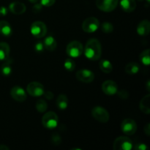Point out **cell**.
<instances>
[{
    "mask_svg": "<svg viewBox=\"0 0 150 150\" xmlns=\"http://www.w3.org/2000/svg\"><path fill=\"white\" fill-rule=\"evenodd\" d=\"M83 52V47L81 42L79 41H72L66 48V53L71 58H78Z\"/></svg>",
    "mask_w": 150,
    "mask_h": 150,
    "instance_id": "7a4b0ae2",
    "label": "cell"
},
{
    "mask_svg": "<svg viewBox=\"0 0 150 150\" xmlns=\"http://www.w3.org/2000/svg\"><path fill=\"white\" fill-rule=\"evenodd\" d=\"M119 0H96V6L101 11L109 13L116 9Z\"/></svg>",
    "mask_w": 150,
    "mask_h": 150,
    "instance_id": "ba28073f",
    "label": "cell"
},
{
    "mask_svg": "<svg viewBox=\"0 0 150 150\" xmlns=\"http://www.w3.org/2000/svg\"><path fill=\"white\" fill-rule=\"evenodd\" d=\"M35 51L38 53L42 52L44 50L43 42H40V41H39V42H37V43L35 45Z\"/></svg>",
    "mask_w": 150,
    "mask_h": 150,
    "instance_id": "4dcf8cb0",
    "label": "cell"
},
{
    "mask_svg": "<svg viewBox=\"0 0 150 150\" xmlns=\"http://www.w3.org/2000/svg\"><path fill=\"white\" fill-rule=\"evenodd\" d=\"M137 33L141 36H147L150 32V22L147 19L142 21L137 26Z\"/></svg>",
    "mask_w": 150,
    "mask_h": 150,
    "instance_id": "5bb4252c",
    "label": "cell"
},
{
    "mask_svg": "<svg viewBox=\"0 0 150 150\" xmlns=\"http://www.w3.org/2000/svg\"><path fill=\"white\" fill-rule=\"evenodd\" d=\"M101 30L105 34H111L114 31V26L109 22H104L101 25Z\"/></svg>",
    "mask_w": 150,
    "mask_h": 150,
    "instance_id": "83f0119b",
    "label": "cell"
},
{
    "mask_svg": "<svg viewBox=\"0 0 150 150\" xmlns=\"http://www.w3.org/2000/svg\"><path fill=\"white\" fill-rule=\"evenodd\" d=\"M48 108V104L45 102V100L40 99L37 101L36 103V109L38 112L43 113Z\"/></svg>",
    "mask_w": 150,
    "mask_h": 150,
    "instance_id": "484cf974",
    "label": "cell"
},
{
    "mask_svg": "<svg viewBox=\"0 0 150 150\" xmlns=\"http://www.w3.org/2000/svg\"><path fill=\"white\" fill-rule=\"evenodd\" d=\"M134 149L136 150H147L148 147L145 144L139 143L134 146Z\"/></svg>",
    "mask_w": 150,
    "mask_h": 150,
    "instance_id": "836d02e7",
    "label": "cell"
},
{
    "mask_svg": "<svg viewBox=\"0 0 150 150\" xmlns=\"http://www.w3.org/2000/svg\"><path fill=\"white\" fill-rule=\"evenodd\" d=\"M121 130L127 136H133L137 130V125L132 119H125L121 123Z\"/></svg>",
    "mask_w": 150,
    "mask_h": 150,
    "instance_id": "9c48e42d",
    "label": "cell"
},
{
    "mask_svg": "<svg viewBox=\"0 0 150 150\" xmlns=\"http://www.w3.org/2000/svg\"><path fill=\"white\" fill-rule=\"evenodd\" d=\"M0 150H10V148L6 146V145L0 144Z\"/></svg>",
    "mask_w": 150,
    "mask_h": 150,
    "instance_id": "74e56055",
    "label": "cell"
},
{
    "mask_svg": "<svg viewBox=\"0 0 150 150\" xmlns=\"http://www.w3.org/2000/svg\"><path fill=\"white\" fill-rule=\"evenodd\" d=\"M32 35L37 38H42L45 37L47 33L46 25L42 21H35L32 23L30 28Z\"/></svg>",
    "mask_w": 150,
    "mask_h": 150,
    "instance_id": "8992f818",
    "label": "cell"
},
{
    "mask_svg": "<svg viewBox=\"0 0 150 150\" xmlns=\"http://www.w3.org/2000/svg\"><path fill=\"white\" fill-rule=\"evenodd\" d=\"M149 48L144 50L141 53L140 56H139V59H140L141 62L144 65L148 66L150 64V57H149Z\"/></svg>",
    "mask_w": 150,
    "mask_h": 150,
    "instance_id": "d4e9b609",
    "label": "cell"
},
{
    "mask_svg": "<svg viewBox=\"0 0 150 150\" xmlns=\"http://www.w3.org/2000/svg\"><path fill=\"white\" fill-rule=\"evenodd\" d=\"M84 55L91 61H97L99 59L102 54V47L100 41L95 38L89 40L85 45Z\"/></svg>",
    "mask_w": 150,
    "mask_h": 150,
    "instance_id": "6da1fadb",
    "label": "cell"
},
{
    "mask_svg": "<svg viewBox=\"0 0 150 150\" xmlns=\"http://www.w3.org/2000/svg\"><path fill=\"white\" fill-rule=\"evenodd\" d=\"M117 93L118 94V96L122 100H126L129 98L128 92L127 90H125V89L120 91V92H117Z\"/></svg>",
    "mask_w": 150,
    "mask_h": 150,
    "instance_id": "f546056e",
    "label": "cell"
},
{
    "mask_svg": "<svg viewBox=\"0 0 150 150\" xmlns=\"http://www.w3.org/2000/svg\"><path fill=\"white\" fill-rule=\"evenodd\" d=\"M10 45L5 42H0V60L4 61L10 56Z\"/></svg>",
    "mask_w": 150,
    "mask_h": 150,
    "instance_id": "ffe728a7",
    "label": "cell"
},
{
    "mask_svg": "<svg viewBox=\"0 0 150 150\" xmlns=\"http://www.w3.org/2000/svg\"><path fill=\"white\" fill-rule=\"evenodd\" d=\"M76 76L79 81L83 83H91L95 79V74L93 72L87 69H82L77 71Z\"/></svg>",
    "mask_w": 150,
    "mask_h": 150,
    "instance_id": "8fae6325",
    "label": "cell"
},
{
    "mask_svg": "<svg viewBox=\"0 0 150 150\" xmlns=\"http://www.w3.org/2000/svg\"><path fill=\"white\" fill-rule=\"evenodd\" d=\"M92 116L95 120L101 123L108 122L110 119L109 113L101 106H95L92 109Z\"/></svg>",
    "mask_w": 150,
    "mask_h": 150,
    "instance_id": "277c9868",
    "label": "cell"
},
{
    "mask_svg": "<svg viewBox=\"0 0 150 150\" xmlns=\"http://www.w3.org/2000/svg\"><path fill=\"white\" fill-rule=\"evenodd\" d=\"M140 70V65L139 63L136 62H129L127 65L125 66V73L127 74L130 75H136Z\"/></svg>",
    "mask_w": 150,
    "mask_h": 150,
    "instance_id": "44dd1931",
    "label": "cell"
},
{
    "mask_svg": "<svg viewBox=\"0 0 150 150\" xmlns=\"http://www.w3.org/2000/svg\"><path fill=\"white\" fill-rule=\"evenodd\" d=\"M43 95L44 97L48 100H52L53 98H54V94H53V92H51V91H47V92H44Z\"/></svg>",
    "mask_w": 150,
    "mask_h": 150,
    "instance_id": "e575fe53",
    "label": "cell"
},
{
    "mask_svg": "<svg viewBox=\"0 0 150 150\" xmlns=\"http://www.w3.org/2000/svg\"><path fill=\"white\" fill-rule=\"evenodd\" d=\"M100 26V22L95 17L87 18L82 23V29L86 33H93L96 32Z\"/></svg>",
    "mask_w": 150,
    "mask_h": 150,
    "instance_id": "52a82bcc",
    "label": "cell"
},
{
    "mask_svg": "<svg viewBox=\"0 0 150 150\" xmlns=\"http://www.w3.org/2000/svg\"><path fill=\"white\" fill-rule=\"evenodd\" d=\"M7 13H8V10L7 9V7H0V16H7Z\"/></svg>",
    "mask_w": 150,
    "mask_h": 150,
    "instance_id": "d590c367",
    "label": "cell"
},
{
    "mask_svg": "<svg viewBox=\"0 0 150 150\" xmlns=\"http://www.w3.org/2000/svg\"><path fill=\"white\" fill-rule=\"evenodd\" d=\"M29 1H30L31 3H33V4H35V3L38 2V1H39V0H29Z\"/></svg>",
    "mask_w": 150,
    "mask_h": 150,
    "instance_id": "ab89813d",
    "label": "cell"
},
{
    "mask_svg": "<svg viewBox=\"0 0 150 150\" xmlns=\"http://www.w3.org/2000/svg\"><path fill=\"white\" fill-rule=\"evenodd\" d=\"M13 33L11 25L6 21H0V34L5 37L11 36Z\"/></svg>",
    "mask_w": 150,
    "mask_h": 150,
    "instance_id": "ac0fdd59",
    "label": "cell"
},
{
    "mask_svg": "<svg viewBox=\"0 0 150 150\" xmlns=\"http://www.w3.org/2000/svg\"><path fill=\"white\" fill-rule=\"evenodd\" d=\"M44 48L49 51H54L57 47V42L52 35L46 37L43 41Z\"/></svg>",
    "mask_w": 150,
    "mask_h": 150,
    "instance_id": "e0dca14e",
    "label": "cell"
},
{
    "mask_svg": "<svg viewBox=\"0 0 150 150\" xmlns=\"http://www.w3.org/2000/svg\"><path fill=\"white\" fill-rule=\"evenodd\" d=\"M76 63H75V62L72 59L68 58L64 61V67L65 68V70H67V71H73L75 70V68H76Z\"/></svg>",
    "mask_w": 150,
    "mask_h": 150,
    "instance_id": "4316f807",
    "label": "cell"
},
{
    "mask_svg": "<svg viewBox=\"0 0 150 150\" xmlns=\"http://www.w3.org/2000/svg\"><path fill=\"white\" fill-rule=\"evenodd\" d=\"M57 106L59 110H65L68 106V99L65 95H59L56 100Z\"/></svg>",
    "mask_w": 150,
    "mask_h": 150,
    "instance_id": "7402d4cb",
    "label": "cell"
},
{
    "mask_svg": "<svg viewBox=\"0 0 150 150\" xmlns=\"http://www.w3.org/2000/svg\"><path fill=\"white\" fill-rule=\"evenodd\" d=\"M139 1H143V0H139Z\"/></svg>",
    "mask_w": 150,
    "mask_h": 150,
    "instance_id": "b9f144b4",
    "label": "cell"
},
{
    "mask_svg": "<svg viewBox=\"0 0 150 150\" xmlns=\"http://www.w3.org/2000/svg\"><path fill=\"white\" fill-rule=\"evenodd\" d=\"M120 4L122 10L126 13L134 11L136 7V2L135 0H121Z\"/></svg>",
    "mask_w": 150,
    "mask_h": 150,
    "instance_id": "2e32d148",
    "label": "cell"
},
{
    "mask_svg": "<svg viewBox=\"0 0 150 150\" xmlns=\"http://www.w3.org/2000/svg\"><path fill=\"white\" fill-rule=\"evenodd\" d=\"M59 118L57 114L54 111H49V112L45 113L42 118V125L47 129L56 128L58 125Z\"/></svg>",
    "mask_w": 150,
    "mask_h": 150,
    "instance_id": "3957f363",
    "label": "cell"
},
{
    "mask_svg": "<svg viewBox=\"0 0 150 150\" xmlns=\"http://www.w3.org/2000/svg\"><path fill=\"white\" fill-rule=\"evenodd\" d=\"M56 0H40V4L45 7H51L54 5Z\"/></svg>",
    "mask_w": 150,
    "mask_h": 150,
    "instance_id": "1f68e13d",
    "label": "cell"
},
{
    "mask_svg": "<svg viewBox=\"0 0 150 150\" xmlns=\"http://www.w3.org/2000/svg\"><path fill=\"white\" fill-rule=\"evenodd\" d=\"M102 91L107 95H114L118 92V86L114 81L107 80L103 83Z\"/></svg>",
    "mask_w": 150,
    "mask_h": 150,
    "instance_id": "7c38bea8",
    "label": "cell"
},
{
    "mask_svg": "<svg viewBox=\"0 0 150 150\" xmlns=\"http://www.w3.org/2000/svg\"><path fill=\"white\" fill-rule=\"evenodd\" d=\"M10 95L13 100L18 102H23L26 100V93L23 88L19 86H15L10 91Z\"/></svg>",
    "mask_w": 150,
    "mask_h": 150,
    "instance_id": "4fadbf2b",
    "label": "cell"
},
{
    "mask_svg": "<svg viewBox=\"0 0 150 150\" xmlns=\"http://www.w3.org/2000/svg\"><path fill=\"white\" fill-rule=\"evenodd\" d=\"M146 1H147V2H148V3L149 2V0H146Z\"/></svg>",
    "mask_w": 150,
    "mask_h": 150,
    "instance_id": "60d3db41",
    "label": "cell"
},
{
    "mask_svg": "<svg viewBox=\"0 0 150 150\" xmlns=\"http://www.w3.org/2000/svg\"><path fill=\"white\" fill-rule=\"evenodd\" d=\"M26 91L28 94L32 97H40L43 95L44 87L39 82H31L27 85Z\"/></svg>",
    "mask_w": 150,
    "mask_h": 150,
    "instance_id": "30bf717a",
    "label": "cell"
},
{
    "mask_svg": "<svg viewBox=\"0 0 150 150\" xmlns=\"http://www.w3.org/2000/svg\"><path fill=\"white\" fill-rule=\"evenodd\" d=\"M42 5L40 3H35L33 7H32V11L35 13H38L42 10Z\"/></svg>",
    "mask_w": 150,
    "mask_h": 150,
    "instance_id": "d6a6232c",
    "label": "cell"
},
{
    "mask_svg": "<svg viewBox=\"0 0 150 150\" xmlns=\"http://www.w3.org/2000/svg\"><path fill=\"white\" fill-rule=\"evenodd\" d=\"M51 140V142H52L54 145H56V146H59L62 142V139L58 133H54V134H52Z\"/></svg>",
    "mask_w": 150,
    "mask_h": 150,
    "instance_id": "f1b7e54d",
    "label": "cell"
},
{
    "mask_svg": "<svg viewBox=\"0 0 150 150\" xmlns=\"http://www.w3.org/2000/svg\"><path fill=\"white\" fill-rule=\"evenodd\" d=\"M133 148V142L127 136H120L114 140L113 149L114 150H130Z\"/></svg>",
    "mask_w": 150,
    "mask_h": 150,
    "instance_id": "5b68a950",
    "label": "cell"
},
{
    "mask_svg": "<svg viewBox=\"0 0 150 150\" xmlns=\"http://www.w3.org/2000/svg\"><path fill=\"white\" fill-rule=\"evenodd\" d=\"M146 89H147L148 92H149V91H150V82H149V80H148L147 82H146Z\"/></svg>",
    "mask_w": 150,
    "mask_h": 150,
    "instance_id": "f35d334b",
    "label": "cell"
},
{
    "mask_svg": "<svg viewBox=\"0 0 150 150\" xmlns=\"http://www.w3.org/2000/svg\"><path fill=\"white\" fill-rule=\"evenodd\" d=\"M12 63H13V60L11 59L8 58L6 60H4V62L1 65V72L4 76H8L11 74L12 73Z\"/></svg>",
    "mask_w": 150,
    "mask_h": 150,
    "instance_id": "603a6c76",
    "label": "cell"
},
{
    "mask_svg": "<svg viewBox=\"0 0 150 150\" xmlns=\"http://www.w3.org/2000/svg\"><path fill=\"white\" fill-rule=\"evenodd\" d=\"M144 133H146V135H147V136H149L150 135V124L149 123H147V124L144 126Z\"/></svg>",
    "mask_w": 150,
    "mask_h": 150,
    "instance_id": "8d00e7d4",
    "label": "cell"
},
{
    "mask_svg": "<svg viewBox=\"0 0 150 150\" xmlns=\"http://www.w3.org/2000/svg\"><path fill=\"white\" fill-rule=\"evenodd\" d=\"M99 67L101 71L103 72L104 73H110L113 70V66L111 64V62L107 59H103L100 62Z\"/></svg>",
    "mask_w": 150,
    "mask_h": 150,
    "instance_id": "cb8c5ba5",
    "label": "cell"
},
{
    "mask_svg": "<svg viewBox=\"0 0 150 150\" xmlns=\"http://www.w3.org/2000/svg\"><path fill=\"white\" fill-rule=\"evenodd\" d=\"M9 10L13 14L21 15L25 13L26 7L23 3L19 2V1H13L9 5Z\"/></svg>",
    "mask_w": 150,
    "mask_h": 150,
    "instance_id": "9a60e30c",
    "label": "cell"
},
{
    "mask_svg": "<svg viewBox=\"0 0 150 150\" xmlns=\"http://www.w3.org/2000/svg\"><path fill=\"white\" fill-rule=\"evenodd\" d=\"M150 95H145L140 101L139 107L140 109L144 114H149L150 113Z\"/></svg>",
    "mask_w": 150,
    "mask_h": 150,
    "instance_id": "d6986e66",
    "label": "cell"
}]
</instances>
